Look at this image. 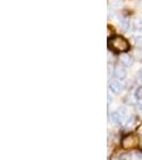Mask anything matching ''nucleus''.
<instances>
[{
    "mask_svg": "<svg viewBox=\"0 0 142 160\" xmlns=\"http://www.w3.org/2000/svg\"><path fill=\"white\" fill-rule=\"evenodd\" d=\"M135 43L137 46H139V47H142V37H137L136 40H135Z\"/></svg>",
    "mask_w": 142,
    "mask_h": 160,
    "instance_id": "10",
    "label": "nucleus"
},
{
    "mask_svg": "<svg viewBox=\"0 0 142 160\" xmlns=\"http://www.w3.org/2000/svg\"><path fill=\"white\" fill-rule=\"evenodd\" d=\"M138 144V137L136 135H126L122 139V146L125 149L133 148Z\"/></svg>",
    "mask_w": 142,
    "mask_h": 160,
    "instance_id": "3",
    "label": "nucleus"
},
{
    "mask_svg": "<svg viewBox=\"0 0 142 160\" xmlns=\"http://www.w3.org/2000/svg\"><path fill=\"white\" fill-rule=\"evenodd\" d=\"M125 117H126L125 108H119L118 110L113 111L111 114H110L112 123L115 124V125H121L124 122V120H125Z\"/></svg>",
    "mask_w": 142,
    "mask_h": 160,
    "instance_id": "2",
    "label": "nucleus"
},
{
    "mask_svg": "<svg viewBox=\"0 0 142 160\" xmlns=\"http://www.w3.org/2000/svg\"><path fill=\"white\" fill-rule=\"evenodd\" d=\"M134 96H135V99L136 100H142V84L135 90Z\"/></svg>",
    "mask_w": 142,
    "mask_h": 160,
    "instance_id": "8",
    "label": "nucleus"
},
{
    "mask_svg": "<svg viewBox=\"0 0 142 160\" xmlns=\"http://www.w3.org/2000/svg\"><path fill=\"white\" fill-rule=\"evenodd\" d=\"M120 26H121V28H122V29H124V30H126V29H128V28H129V24H128L127 22H121V24H120Z\"/></svg>",
    "mask_w": 142,
    "mask_h": 160,
    "instance_id": "11",
    "label": "nucleus"
},
{
    "mask_svg": "<svg viewBox=\"0 0 142 160\" xmlns=\"http://www.w3.org/2000/svg\"><path fill=\"white\" fill-rule=\"evenodd\" d=\"M118 159L119 160H133V155L130 153H123V154L119 155Z\"/></svg>",
    "mask_w": 142,
    "mask_h": 160,
    "instance_id": "9",
    "label": "nucleus"
},
{
    "mask_svg": "<svg viewBox=\"0 0 142 160\" xmlns=\"http://www.w3.org/2000/svg\"><path fill=\"white\" fill-rule=\"evenodd\" d=\"M120 63L125 68H130L134 64V58L129 55H122L120 57Z\"/></svg>",
    "mask_w": 142,
    "mask_h": 160,
    "instance_id": "6",
    "label": "nucleus"
},
{
    "mask_svg": "<svg viewBox=\"0 0 142 160\" xmlns=\"http://www.w3.org/2000/svg\"><path fill=\"white\" fill-rule=\"evenodd\" d=\"M136 124H137V118L136 117H130V118H128L127 121H126L125 128H127V129L134 128L136 126Z\"/></svg>",
    "mask_w": 142,
    "mask_h": 160,
    "instance_id": "7",
    "label": "nucleus"
},
{
    "mask_svg": "<svg viewBox=\"0 0 142 160\" xmlns=\"http://www.w3.org/2000/svg\"><path fill=\"white\" fill-rule=\"evenodd\" d=\"M113 76L117 78V80H123L127 76V71H126V68H124V66L119 65L114 68V71H113Z\"/></svg>",
    "mask_w": 142,
    "mask_h": 160,
    "instance_id": "5",
    "label": "nucleus"
},
{
    "mask_svg": "<svg viewBox=\"0 0 142 160\" xmlns=\"http://www.w3.org/2000/svg\"><path fill=\"white\" fill-rule=\"evenodd\" d=\"M138 81L142 84V68L139 71V73H138Z\"/></svg>",
    "mask_w": 142,
    "mask_h": 160,
    "instance_id": "12",
    "label": "nucleus"
},
{
    "mask_svg": "<svg viewBox=\"0 0 142 160\" xmlns=\"http://www.w3.org/2000/svg\"><path fill=\"white\" fill-rule=\"evenodd\" d=\"M111 46L112 48H114L115 50H119V51H126L128 50L129 48V44H128L127 41L125 38H121V37H115L111 38Z\"/></svg>",
    "mask_w": 142,
    "mask_h": 160,
    "instance_id": "1",
    "label": "nucleus"
},
{
    "mask_svg": "<svg viewBox=\"0 0 142 160\" xmlns=\"http://www.w3.org/2000/svg\"><path fill=\"white\" fill-rule=\"evenodd\" d=\"M109 90L113 94H120L124 90V84L120 80H111L109 82Z\"/></svg>",
    "mask_w": 142,
    "mask_h": 160,
    "instance_id": "4",
    "label": "nucleus"
}]
</instances>
